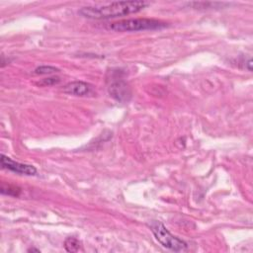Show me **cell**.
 I'll return each mask as SVG.
<instances>
[{
    "mask_svg": "<svg viewBox=\"0 0 253 253\" xmlns=\"http://www.w3.org/2000/svg\"><path fill=\"white\" fill-rule=\"evenodd\" d=\"M168 25L165 22L149 18H132L111 23L108 28L115 32H138L147 30H160Z\"/></svg>",
    "mask_w": 253,
    "mask_h": 253,
    "instance_id": "7a4b0ae2",
    "label": "cell"
},
{
    "mask_svg": "<svg viewBox=\"0 0 253 253\" xmlns=\"http://www.w3.org/2000/svg\"><path fill=\"white\" fill-rule=\"evenodd\" d=\"M58 71H59L58 68H56L54 66H50V65H42V66H39L35 69V73L40 74V75L52 74V73H56Z\"/></svg>",
    "mask_w": 253,
    "mask_h": 253,
    "instance_id": "9c48e42d",
    "label": "cell"
},
{
    "mask_svg": "<svg viewBox=\"0 0 253 253\" xmlns=\"http://www.w3.org/2000/svg\"><path fill=\"white\" fill-rule=\"evenodd\" d=\"M1 166L3 169H7L21 175L33 176L37 174V169L35 166L17 162L8 156H5L4 154H1Z\"/></svg>",
    "mask_w": 253,
    "mask_h": 253,
    "instance_id": "277c9868",
    "label": "cell"
},
{
    "mask_svg": "<svg viewBox=\"0 0 253 253\" xmlns=\"http://www.w3.org/2000/svg\"><path fill=\"white\" fill-rule=\"evenodd\" d=\"M1 193L3 195H8V196H13V197H18L21 193V189L12 185H5L4 183L1 186Z\"/></svg>",
    "mask_w": 253,
    "mask_h": 253,
    "instance_id": "ba28073f",
    "label": "cell"
},
{
    "mask_svg": "<svg viewBox=\"0 0 253 253\" xmlns=\"http://www.w3.org/2000/svg\"><path fill=\"white\" fill-rule=\"evenodd\" d=\"M151 232L153 233L155 239L165 248L180 252L187 249V243L182 239L174 236L170 231L165 227V225L160 221H151L148 224Z\"/></svg>",
    "mask_w": 253,
    "mask_h": 253,
    "instance_id": "3957f363",
    "label": "cell"
},
{
    "mask_svg": "<svg viewBox=\"0 0 253 253\" xmlns=\"http://www.w3.org/2000/svg\"><path fill=\"white\" fill-rule=\"evenodd\" d=\"M60 82V78L59 77H47V78H43L42 79L40 82H38V84L40 86H51V85H55L58 84Z\"/></svg>",
    "mask_w": 253,
    "mask_h": 253,
    "instance_id": "30bf717a",
    "label": "cell"
},
{
    "mask_svg": "<svg viewBox=\"0 0 253 253\" xmlns=\"http://www.w3.org/2000/svg\"><path fill=\"white\" fill-rule=\"evenodd\" d=\"M147 5L148 3L144 1H120L83 7L78 13L88 19L104 20L137 13L147 7Z\"/></svg>",
    "mask_w": 253,
    "mask_h": 253,
    "instance_id": "6da1fadb",
    "label": "cell"
},
{
    "mask_svg": "<svg viewBox=\"0 0 253 253\" xmlns=\"http://www.w3.org/2000/svg\"><path fill=\"white\" fill-rule=\"evenodd\" d=\"M81 243L75 237H67L64 241V248L67 252H77L79 251Z\"/></svg>",
    "mask_w": 253,
    "mask_h": 253,
    "instance_id": "52a82bcc",
    "label": "cell"
},
{
    "mask_svg": "<svg viewBox=\"0 0 253 253\" xmlns=\"http://www.w3.org/2000/svg\"><path fill=\"white\" fill-rule=\"evenodd\" d=\"M28 251H29V252H31V251H35V252H40V250H39V249H35V248H31V249H29Z\"/></svg>",
    "mask_w": 253,
    "mask_h": 253,
    "instance_id": "8fae6325",
    "label": "cell"
},
{
    "mask_svg": "<svg viewBox=\"0 0 253 253\" xmlns=\"http://www.w3.org/2000/svg\"><path fill=\"white\" fill-rule=\"evenodd\" d=\"M63 92L73 96H89L94 93V88L91 84L83 81H72L63 87Z\"/></svg>",
    "mask_w": 253,
    "mask_h": 253,
    "instance_id": "5b68a950",
    "label": "cell"
},
{
    "mask_svg": "<svg viewBox=\"0 0 253 253\" xmlns=\"http://www.w3.org/2000/svg\"><path fill=\"white\" fill-rule=\"evenodd\" d=\"M110 94L119 101H127L130 97V89L124 81H117L110 86Z\"/></svg>",
    "mask_w": 253,
    "mask_h": 253,
    "instance_id": "8992f818",
    "label": "cell"
}]
</instances>
